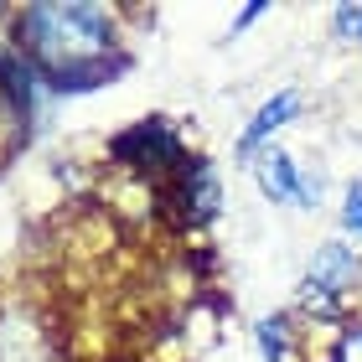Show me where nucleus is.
<instances>
[{"instance_id":"f257e3e1","label":"nucleus","mask_w":362,"mask_h":362,"mask_svg":"<svg viewBox=\"0 0 362 362\" xmlns=\"http://www.w3.org/2000/svg\"><path fill=\"white\" fill-rule=\"evenodd\" d=\"M6 42L37 62L57 98L109 88L129 73L124 11L104 0H26L11 11Z\"/></svg>"},{"instance_id":"f03ea898","label":"nucleus","mask_w":362,"mask_h":362,"mask_svg":"<svg viewBox=\"0 0 362 362\" xmlns=\"http://www.w3.org/2000/svg\"><path fill=\"white\" fill-rule=\"evenodd\" d=\"M187 156L192 151L181 140V124L166 119V114H145V119H135L129 129H119L109 140V160L140 181H171Z\"/></svg>"},{"instance_id":"7ed1b4c3","label":"nucleus","mask_w":362,"mask_h":362,"mask_svg":"<svg viewBox=\"0 0 362 362\" xmlns=\"http://www.w3.org/2000/svg\"><path fill=\"white\" fill-rule=\"evenodd\" d=\"M249 171H254L259 192H264L274 207L321 212V202H326V171H321V166H310L305 156L285 151V145H269V151L259 156Z\"/></svg>"},{"instance_id":"20e7f679","label":"nucleus","mask_w":362,"mask_h":362,"mask_svg":"<svg viewBox=\"0 0 362 362\" xmlns=\"http://www.w3.org/2000/svg\"><path fill=\"white\" fill-rule=\"evenodd\" d=\"M171 187V207H176V218L187 223V228H212L223 218V202H228V192H223V171H218V160L202 156V151H192L187 160H181V171L166 181Z\"/></svg>"},{"instance_id":"39448f33","label":"nucleus","mask_w":362,"mask_h":362,"mask_svg":"<svg viewBox=\"0 0 362 362\" xmlns=\"http://www.w3.org/2000/svg\"><path fill=\"white\" fill-rule=\"evenodd\" d=\"M0 98H6V109L16 114V124L31 129L42 119V109H52V83L42 78V68L31 57H21L16 47L0 37Z\"/></svg>"},{"instance_id":"423d86ee","label":"nucleus","mask_w":362,"mask_h":362,"mask_svg":"<svg viewBox=\"0 0 362 362\" xmlns=\"http://www.w3.org/2000/svg\"><path fill=\"white\" fill-rule=\"evenodd\" d=\"M300 114H305V93H300V88H279V93H269L264 104L249 114V124L238 129V145H233L238 160H243V166H254V160L269 151V140L279 135V129H290Z\"/></svg>"},{"instance_id":"0eeeda50","label":"nucleus","mask_w":362,"mask_h":362,"mask_svg":"<svg viewBox=\"0 0 362 362\" xmlns=\"http://www.w3.org/2000/svg\"><path fill=\"white\" fill-rule=\"evenodd\" d=\"M254 347L264 362H310V347H305V326L274 310V316H259L254 321Z\"/></svg>"},{"instance_id":"6e6552de","label":"nucleus","mask_w":362,"mask_h":362,"mask_svg":"<svg viewBox=\"0 0 362 362\" xmlns=\"http://www.w3.org/2000/svg\"><path fill=\"white\" fill-rule=\"evenodd\" d=\"M337 223H341V238L362 243V176H352L341 187V202H337Z\"/></svg>"},{"instance_id":"1a4fd4ad","label":"nucleus","mask_w":362,"mask_h":362,"mask_svg":"<svg viewBox=\"0 0 362 362\" xmlns=\"http://www.w3.org/2000/svg\"><path fill=\"white\" fill-rule=\"evenodd\" d=\"M332 37L347 42V47H362V6L357 0H347V6L332 11Z\"/></svg>"},{"instance_id":"9d476101","label":"nucleus","mask_w":362,"mask_h":362,"mask_svg":"<svg viewBox=\"0 0 362 362\" xmlns=\"http://www.w3.org/2000/svg\"><path fill=\"white\" fill-rule=\"evenodd\" d=\"M31 135V129H21V124H16V114L6 109V98H0V160H6L11 151H16V145H21Z\"/></svg>"},{"instance_id":"9b49d317","label":"nucleus","mask_w":362,"mask_h":362,"mask_svg":"<svg viewBox=\"0 0 362 362\" xmlns=\"http://www.w3.org/2000/svg\"><path fill=\"white\" fill-rule=\"evenodd\" d=\"M264 16H269V6H264V0H254V6H238L233 26H228V37H243V31H249L254 21H264Z\"/></svg>"}]
</instances>
